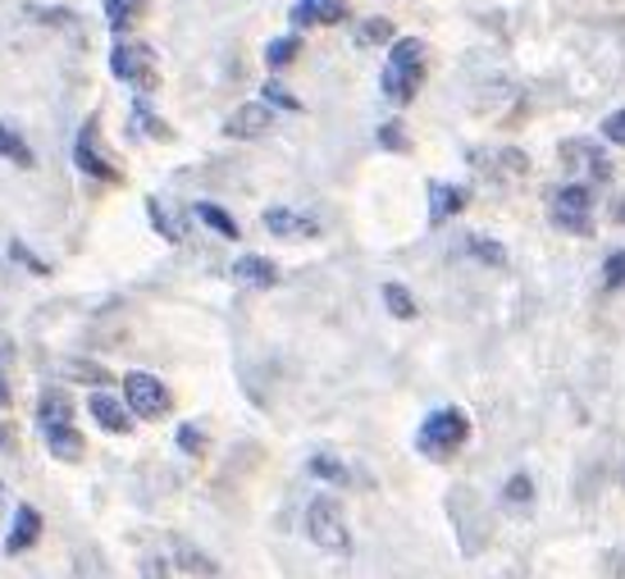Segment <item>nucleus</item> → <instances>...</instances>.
<instances>
[{"mask_svg":"<svg viewBox=\"0 0 625 579\" xmlns=\"http://www.w3.org/2000/svg\"><path fill=\"white\" fill-rule=\"evenodd\" d=\"M424 69H429L424 41H416V37L393 41V51H389V60H383V73H379L383 96H389L393 106H407L411 96L420 91V82H424Z\"/></svg>","mask_w":625,"mask_h":579,"instance_id":"f257e3e1","label":"nucleus"},{"mask_svg":"<svg viewBox=\"0 0 625 579\" xmlns=\"http://www.w3.org/2000/svg\"><path fill=\"white\" fill-rule=\"evenodd\" d=\"M37 424H41L46 452H51L56 461H82V433L74 424V402L65 393H41Z\"/></svg>","mask_w":625,"mask_h":579,"instance_id":"f03ea898","label":"nucleus"},{"mask_svg":"<svg viewBox=\"0 0 625 579\" xmlns=\"http://www.w3.org/2000/svg\"><path fill=\"white\" fill-rule=\"evenodd\" d=\"M306 539L320 548V552H333V557H352V529H348V516L333 498H315L306 507Z\"/></svg>","mask_w":625,"mask_h":579,"instance_id":"7ed1b4c3","label":"nucleus"},{"mask_svg":"<svg viewBox=\"0 0 625 579\" xmlns=\"http://www.w3.org/2000/svg\"><path fill=\"white\" fill-rule=\"evenodd\" d=\"M466 439H470V420H466L457 406H443V411H434V415L420 424L416 448H420L429 461H448Z\"/></svg>","mask_w":625,"mask_h":579,"instance_id":"20e7f679","label":"nucleus"},{"mask_svg":"<svg viewBox=\"0 0 625 579\" xmlns=\"http://www.w3.org/2000/svg\"><path fill=\"white\" fill-rule=\"evenodd\" d=\"M124 406H128V415L160 420V415H169L174 398H169V389H165V383H160L156 374H141V370H133V374L124 379Z\"/></svg>","mask_w":625,"mask_h":579,"instance_id":"39448f33","label":"nucleus"},{"mask_svg":"<svg viewBox=\"0 0 625 579\" xmlns=\"http://www.w3.org/2000/svg\"><path fill=\"white\" fill-rule=\"evenodd\" d=\"M110 73L128 87H156V51L141 41H119L110 51Z\"/></svg>","mask_w":625,"mask_h":579,"instance_id":"423d86ee","label":"nucleus"},{"mask_svg":"<svg viewBox=\"0 0 625 579\" xmlns=\"http://www.w3.org/2000/svg\"><path fill=\"white\" fill-rule=\"evenodd\" d=\"M553 224L566 233H589V192L585 183H566L553 192Z\"/></svg>","mask_w":625,"mask_h":579,"instance_id":"0eeeda50","label":"nucleus"},{"mask_svg":"<svg viewBox=\"0 0 625 579\" xmlns=\"http://www.w3.org/2000/svg\"><path fill=\"white\" fill-rule=\"evenodd\" d=\"M265 228L283 243H311L320 237V219L315 215H302V210H287V206H270L265 210Z\"/></svg>","mask_w":625,"mask_h":579,"instance_id":"6e6552de","label":"nucleus"},{"mask_svg":"<svg viewBox=\"0 0 625 579\" xmlns=\"http://www.w3.org/2000/svg\"><path fill=\"white\" fill-rule=\"evenodd\" d=\"M74 165L87 174V178H101V183H119V169L110 160H101V151H96V119H87L78 128V141H74Z\"/></svg>","mask_w":625,"mask_h":579,"instance_id":"1a4fd4ad","label":"nucleus"},{"mask_svg":"<svg viewBox=\"0 0 625 579\" xmlns=\"http://www.w3.org/2000/svg\"><path fill=\"white\" fill-rule=\"evenodd\" d=\"M293 28H320V23H343L348 19V0H297L293 6Z\"/></svg>","mask_w":625,"mask_h":579,"instance_id":"9d476101","label":"nucleus"},{"mask_svg":"<svg viewBox=\"0 0 625 579\" xmlns=\"http://www.w3.org/2000/svg\"><path fill=\"white\" fill-rule=\"evenodd\" d=\"M270 124H274L270 106H265V101H252V106H237V110L224 119V133H228V137H261V133H270Z\"/></svg>","mask_w":625,"mask_h":579,"instance_id":"9b49d317","label":"nucleus"},{"mask_svg":"<svg viewBox=\"0 0 625 579\" xmlns=\"http://www.w3.org/2000/svg\"><path fill=\"white\" fill-rule=\"evenodd\" d=\"M87 411H91V420L101 424L106 433H128V429H133V415H128L124 398H110V393H91V398H87Z\"/></svg>","mask_w":625,"mask_h":579,"instance_id":"f8f14e48","label":"nucleus"},{"mask_svg":"<svg viewBox=\"0 0 625 579\" xmlns=\"http://www.w3.org/2000/svg\"><path fill=\"white\" fill-rule=\"evenodd\" d=\"M37 539H41V516H37V507H19V511H14V524H10V539H6V552L19 557V552H28Z\"/></svg>","mask_w":625,"mask_h":579,"instance_id":"ddd939ff","label":"nucleus"},{"mask_svg":"<svg viewBox=\"0 0 625 579\" xmlns=\"http://www.w3.org/2000/svg\"><path fill=\"white\" fill-rule=\"evenodd\" d=\"M233 278L243 283V287H274L279 283V265L265 261V256H243L233 265Z\"/></svg>","mask_w":625,"mask_h":579,"instance_id":"4468645a","label":"nucleus"},{"mask_svg":"<svg viewBox=\"0 0 625 579\" xmlns=\"http://www.w3.org/2000/svg\"><path fill=\"white\" fill-rule=\"evenodd\" d=\"M561 156H566V165H575V169H589L594 178H607V174H612L607 156L594 147V141H566V147H561Z\"/></svg>","mask_w":625,"mask_h":579,"instance_id":"2eb2a0df","label":"nucleus"},{"mask_svg":"<svg viewBox=\"0 0 625 579\" xmlns=\"http://www.w3.org/2000/svg\"><path fill=\"white\" fill-rule=\"evenodd\" d=\"M461 206H466V192H461V187H448V183H434V187H429V219H434V224L452 219Z\"/></svg>","mask_w":625,"mask_h":579,"instance_id":"dca6fc26","label":"nucleus"},{"mask_svg":"<svg viewBox=\"0 0 625 579\" xmlns=\"http://www.w3.org/2000/svg\"><path fill=\"white\" fill-rule=\"evenodd\" d=\"M192 215H197L206 228H215L219 237H228V243L237 237V224H233V219H228V210H224V206H215V202H197V206H192Z\"/></svg>","mask_w":625,"mask_h":579,"instance_id":"f3484780","label":"nucleus"},{"mask_svg":"<svg viewBox=\"0 0 625 579\" xmlns=\"http://www.w3.org/2000/svg\"><path fill=\"white\" fill-rule=\"evenodd\" d=\"M0 156H6L10 165H19V169H32V147L14 133V128H6L0 124Z\"/></svg>","mask_w":625,"mask_h":579,"instance_id":"a211bd4d","label":"nucleus"},{"mask_svg":"<svg viewBox=\"0 0 625 579\" xmlns=\"http://www.w3.org/2000/svg\"><path fill=\"white\" fill-rule=\"evenodd\" d=\"M174 561L187 570V575H197V579H211L215 575V561L206 552H197L192 543H174Z\"/></svg>","mask_w":625,"mask_h":579,"instance_id":"6ab92c4d","label":"nucleus"},{"mask_svg":"<svg viewBox=\"0 0 625 579\" xmlns=\"http://www.w3.org/2000/svg\"><path fill=\"white\" fill-rule=\"evenodd\" d=\"M297 56H302V37H279V41L265 46V65L270 69H287Z\"/></svg>","mask_w":625,"mask_h":579,"instance_id":"aec40b11","label":"nucleus"},{"mask_svg":"<svg viewBox=\"0 0 625 579\" xmlns=\"http://www.w3.org/2000/svg\"><path fill=\"white\" fill-rule=\"evenodd\" d=\"M141 6H147V0H106V19H110V28H115V32H128L133 19L141 14Z\"/></svg>","mask_w":625,"mask_h":579,"instance_id":"412c9836","label":"nucleus"},{"mask_svg":"<svg viewBox=\"0 0 625 579\" xmlns=\"http://www.w3.org/2000/svg\"><path fill=\"white\" fill-rule=\"evenodd\" d=\"M383 306H389V315H398V320L416 315V302H411V293L402 283H383Z\"/></svg>","mask_w":625,"mask_h":579,"instance_id":"4be33fe9","label":"nucleus"},{"mask_svg":"<svg viewBox=\"0 0 625 579\" xmlns=\"http://www.w3.org/2000/svg\"><path fill=\"white\" fill-rule=\"evenodd\" d=\"M466 252L479 256L485 265H507V252H502V243H494V237H470Z\"/></svg>","mask_w":625,"mask_h":579,"instance_id":"5701e85b","label":"nucleus"},{"mask_svg":"<svg viewBox=\"0 0 625 579\" xmlns=\"http://www.w3.org/2000/svg\"><path fill=\"white\" fill-rule=\"evenodd\" d=\"M311 474H315V479H329V484H348V479H352L333 457H311Z\"/></svg>","mask_w":625,"mask_h":579,"instance_id":"b1692460","label":"nucleus"},{"mask_svg":"<svg viewBox=\"0 0 625 579\" xmlns=\"http://www.w3.org/2000/svg\"><path fill=\"white\" fill-rule=\"evenodd\" d=\"M178 448H183L187 457H202V452H206V433H202V424H178Z\"/></svg>","mask_w":625,"mask_h":579,"instance_id":"393cba45","label":"nucleus"},{"mask_svg":"<svg viewBox=\"0 0 625 579\" xmlns=\"http://www.w3.org/2000/svg\"><path fill=\"white\" fill-rule=\"evenodd\" d=\"M133 119H137V128H147L152 137H169V124H160V119L152 115L147 101H137V106H133Z\"/></svg>","mask_w":625,"mask_h":579,"instance_id":"a878e982","label":"nucleus"},{"mask_svg":"<svg viewBox=\"0 0 625 579\" xmlns=\"http://www.w3.org/2000/svg\"><path fill=\"white\" fill-rule=\"evenodd\" d=\"M603 287H625V252H612L607 256V265H603Z\"/></svg>","mask_w":625,"mask_h":579,"instance_id":"bb28decb","label":"nucleus"},{"mask_svg":"<svg viewBox=\"0 0 625 579\" xmlns=\"http://www.w3.org/2000/svg\"><path fill=\"white\" fill-rule=\"evenodd\" d=\"M530 498H535V489H530V474H511V479H507V502H516V507H530Z\"/></svg>","mask_w":625,"mask_h":579,"instance_id":"cd10ccee","label":"nucleus"},{"mask_svg":"<svg viewBox=\"0 0 625 579\" xmlns=\"http://www.w3.org/2000/svg\"><path fill=\"white\" fill-rule=\"evenodd\" d=\"M261 101L270 106V110H297V96H287L283 87H274V82H265L261 87Z\"/></svg>","mask_w":625,"mask_h":579,"instance_id":"c85d7f7f","label":"nucleus"},{"mask_svg":"<svg viewBox=\"0 0 625 579\" xmlns=\"http://www.w3.org/2000/svg\"><path fill=\"white\" fill-rule=\"evenodd\" d=\"M389 32H393V23H389V19H370V23L361 28V46H374V41H389Z\"/></svg>","mask_w":625,"mask_h":579,"instance_id":"c756f323","label":"nucleus"},{"mask_svg":"<svg viewBox=\"0 0 625 579\" xmlns=\"http://www.w3.org/2000/svg\"><path fill=\"white\" fill-rule=\"evenodd\" d=\"M603 137L616 141V147H625V110H616V115L603 119Z\"/></svg>","mask_w":625,"mask_h":579,"instance_id":"7c9ffc66","label":"nucleus"},{"mask_svg":"<svg viewBox=\"0 0 625 579\" xmlns=\"http://www.w3.org/2000/svg\"><path fill=\"white\" fill-rule=\"evenodd\" d=\"M379 137H383V147H389V151H402V147H407V133H402L398 124H383Z\"/></svg>","mask_w":625,"mask_h":579,"instance_id":"2f4dec72","label":"nucleus"},{"mask_svg":"<svg viewBox=\"0 0 625 579\" xmlns=\"http://www.w3.org/2000/svg\"><path fill=\"white\" fill-rule=\"evenodd\" d=\"M10 256H14V261H23L28 269H37V274H46V265H41V261H37V256H32V252H28L23 243H10Z\"/></svg>","mask_w":625,"mask_h":579,"instance_id":"473e14b6","label":"nucleus"},{"mask_svg":"<svg viewBox=\"0 0 625 579\" xmlns=\"http://www.w3.org/2000/svg\"><path fill=\"white\" fill-rule=\"evenodd\" d=\"M37 19L41 23H74V14H65V10H37Z\"/></svg>","mask_w":625,"mask_h":579,"instance_id":"72a5a7b5","label":"nucleus"},{"mask_svg":"<svg viewBox=\"0 0 625 579\" xmlns=\"http://www.w3.org/2000/svg\"><path fill=\"white\" fill-rule=\"evenodd\" d=\"M0 356H6V343H0ZM6 365V361H0ZM0 406H10V383H6V370H0Z\"/></svg>","mask_w":625,"mask_h":579,"instance_id":"f704fd0d","label":"nucleus"},{"mask_svg":"<svg viewBox=\"0 0 625 579\" xmlns=\"http://www.w3.org/2000/svg\"><path fill=\"white\" fill-rule=\"evenodd\" d=\"M147 579H165V561H147Z\"/></svg>","mask_w":625,"mask_h":579,"instance_id":"c9c22d12","label":"nucleus"},{"mask_svg":"<svg viewBox=\"0 0 625 579\" xmlns=\"http://www.w3.org/2000/svg\"><path fill=\"white\" fill-rule=\"evenodd\" d=\"M621 484H625V470H621Z\"/></svg>","mask_w":625,"mask_h":579,"instance_id":"e433bc0d","label":"nucleus"}]
</instances>
